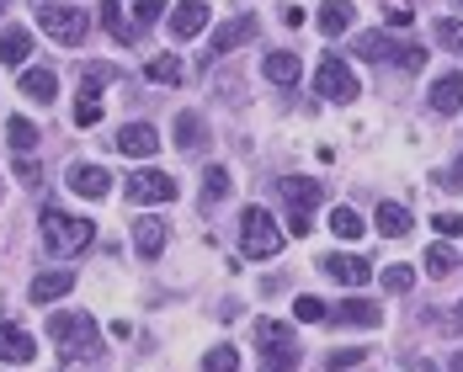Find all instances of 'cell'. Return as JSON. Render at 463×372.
<instances>
[{
	"label": "cell",
	"instance_id": "13",
	"mask_svg": "<svg viewBox=\"0 0 463 372\" xmlns=\"http://www.w3.org/2000/svg\"><path fill=\"white\" fill-rule=\"evenodd\" d=\"M278 191L288 202V213H309L320 202V181H309V176H288V181H278Z\"/></svg>",
	"mask_w": 463,
	"mask_h": 372
},
{
	"label": "cell",
	"instance_id": "22",
	"mask_svg": "<svg viewBox=\"0 0 463 372\" xmlns=\"http://www.w3.org/2000/svg\"><path fill=\"white\" fill-rule=\"evenodd\" d=\"M256 346H261V357H267V351H293V325L261 320V325H256Z\"/></svg>",
	"mask_w": 463,
	"mask_h": 372
},
{
	"label": "cell",
	"instance_id": "24",
	"mask_svg": "<svg viewBox=\"0 0 463 372\" xmlns=\"http://www.w3.org/2000/svg\"><path fill=\"white\" fill-rule=\"evenodd\" d=\"M203 144H208L203 117H197V112H182V117H176V149H186V154H192V149H203Z\"/></svg>",
	"mask_w": 463,
	"mask_h": 372
},
{
	"label": "cell",
	"instance_id": "33",
	"mask_svg": "<svg viewBox=\"0 0 463 372\" xmlns=\"http://www.w3.org/2000/svg\"><path fill=\"white\" fill-rule=\"evenodd\" d=\"M293 320H304V325H320V320H330V309H325L320 298H293Z\"/></svg>",
	"mask_w": 463,
	"mask_h": 372
},
{
	"label": "cell",
	"instance_id": "30",
	"mask_svg": "<svg viewBox=\"0 0 463 372\" xmlns=\"http://www.w3.org/2000/svg\"><path fill=\"white\" fill-rule=\"evenodd\" d=\"M5 139H11V149H16V154H27V149L38 144V128H33L27 117H11V123H5Z\"/></svg>",
	"mask_w": 463,
	"mask_h": 372
},
{
	"label": "cell",
	"instance_id": "39",
	"mask_svg": "<svg viewBox=\"0 0 463 372\" xmlns=\"http://www.w3.org/2000/svg\"><path fill=\"white\" fill-rule=\"evenodd\" d=\"M437 38H442L448 48H458V53H463V27H458V22H437Z\"/></svg>",
	"mask_w": 463,
	"mask_h": 372
},
{
	"label": "cell",
	"instance_id": "1",
	"mask_svg": "<svg viewBox=\"0 0 463 372\" xmlns=\"http://www.w3.org/2000/svg\"><path fill=\"white\" fill-rule=\"evenodd\" d=\"M91 239H96L91 219H75V213H64V208H43V245L53 256H80Z\"/></svg>",
	"mask_w": 463,
	"mask_h": 372
},
{
	"label": "cell",
	"instance_id": "21",
	"mask_svg": "<svg viewBox=\"0 0 463 372\" xmlns=\"http://www.w3.org/2000/svg\"><path fill=\"white\" fill-rule=\"evenodd\" d=\"M267 80H278V86H298V75H304V64H298V53H288V48H278V53H267Z\"/></svg>",
	"mask_w": 463,
	"mask_h": 372
},
{
	"label": "cell",
	"instance_id": "8",
	"mask_svg": "<svg viewBox=\"0 0 463 372\" xmlns=\"http://www.w3.org/2000/svg\"><path fill=\"white\" fill-rule=\"evenodd\" d=\"M128 197H134V202H171V197H176V181H171L165 171H134V176H128Z\"/></svg>",
	"mask_w": 463,
	"mask_h": 372
},
{
	"label": "cell",
	"instance_id": "14",
	"mask_svg": "<svg viewBox=\"0 0 463 372\" xmlns=\"http://www.w3.org/2000/svg\"><path fill=\"white\" fill-rule=\"evenodd\" d=\"M426 101H431V112L453 117V112L463 107V75H458V70H453V75H442V80L431 86V96H426Z\"/></svg>",
	"mask_w": 463,
	"mask_h": 372
},
{
	"label": "cell",
	"instance_id": "6",
	"mask_svg": "<svg viewBox=\"0 0 463 372\" xmlns=\"http://www.w3.org/2000/svg\"><path fill=\"white\" fill-rule=\"evenodd\" d=\"M315 91H320V101H357V75L346 70V59H325L315 75Z\"/></svg>",
	"mask_w": 463,
	"mask_h": 372
},
{
	"label": "cell",
	"instance_id": "10",
	"mask_svg": "<svg viewBox=\"0 0 463 372\" xmlns=\"http://www.w3.org/2000/svg\"><path fill=\"white\" fill-rule=\"evenodd\" d=\"M320 272H325V277H335L341 287H363V282L373 277V266L363 261V256H325Z\"/></svg>",
	"mask_w": 463,
	"mask_h": 372
},
{
	"label": "cell",
	"instance_id": "9",
	"mask_svg": "<svg viewBox=\"0 0 463 372\" xmlns=\"http://www.w3.org/2000/svg\"><path fill=\"white\" fill-rule=\"evenodd\" d=\"M38 357V340L27 335L22 325H11V320H0V362H11V367H22V362H33Z\"/></svg>",
	"mask_w": 463,
	"mask_h": 372
},
{
	"label": "cell",
	"instance_id": "27",
	"mask_svg": "<svg viewBox=\"0 0 463 372\" xmlns=\"http://www.w3.org/2000/svg\"><path fill=\"white\" fill-rule=\"evenodd\" d=\"M96 16H101V27H107L112 38H123V43H134V27L123 22V5H118V0H101V11H96Z\"/></svg>",
	"mask_w": 463,
	"mask_h": 372
},
{
	"label": "cell",
	"instance_id": "7",
	"mask_svg": "<svg viewBox=\"0 0 463 372\" xmlns=\"http://www.w3.org/2000/svg\"><path fill=\"white\" fill-rule=\"evenodd\" d=\"M256 38V16H230L213 38H208V59H224V53H234L240 43H250Z\"/></svg>",
	"mask_w": 463,
	"mask_h": 372
},
{
	"label": "cell",
	"instance_id": "38",
	"mask_svg": "<svg viewBox=\"0 0 463 372\" xmlns=\"http://www.w3.org/2000/svg\"><path fill=\"white\" fill-rule=\"evenodd\" d=\"M431 229L442 234V239H453V234H463V219H453V213H437V219H431Z\"/></svg>",
	"mask_w": 463,
	"mask_h": 372
},
{
	"label": "cell",
	"instance_id": "36",
	"mask_svg": "<svg viewBox=\"0 0 463 372\" xmlns=\"http://www.w3.org/2000/svg\"><path fill=\"white\" fill-rule=\"evenodd\" d=\"M363 357H368L363 346H335V351H330V372H346V367H357Z\"/></svg>",
	"mask_w": 463,
	"mask_h": 372
},
{
	"label": "cell",
	"instance_id": "20",
	"mask_svg": "<svg viewBox=\"0 0 463 372\" xmlns=\"http://www.w3.org/2000/svg\"><path fill=\"white\" fill-rule=\"evenodd\" d=\"M33 59V33L27 27H5L0 33V64H27Z\"/></svg>",
	"mask_w": 463,
	"mask_h": 372
},
{
	"label": "cell",
	"instance_id": "37",
	"mask_svg": "<svg viewBox=\"0 0 463 372\" xmlns=\"http://www.w3.org/2000/svg\"><path fill=\"white\" fill-rule=\"evenodd\" d=\"M160 11H165V0H134V16H139V27H149Z\"/></svg>",
	"mask_w": 463,
	"mask_h": 372
},
{
	"label": "cell",
	"instance_id": "34",
	"mask_svg": "<svg viewBox=\"0 0 463 372\" xmlns=\"http://www.w3.org/2000/svg\"><path fill=\"white\" fill-rule=\"evenodd\" d=\"M149 80H155V86H176V80H182V64L165 53V59H155V64H149Z\"/></svg>",
	"mask_w": 463,
	"mask_h": 372
},
{
	"label": "cell",
	"instance_id": "12",
	"mask_svg": "<svg viewBox=\"0 0 463 372\" xmlns=\"http://www.w3.org/2000/svg\"><path fill=\"white\" fill-rule=\"evenodd\" d=\"M118 154H134V160H144V154H155L160 149V134L149 128V123H128L123 134H118V144H112Z\"/></svg>",
	"mask_w": 463,
	"mask_h": 372
},
{
	"label": "cell",
	"instance_id": "19",
	"mask_svg": "<svg viewBox=\"0 0 463 372\" xmlns=\"http://www.w3.org/2000/svg\"><path fill=\"white\" fill-rule=\"evenodd\" d=\"M352 16H357V5H352V0H325V5H320V33H325V38H341V33L352 27Z\"/></svg>",
	"mask_w": 463,
	"mask_h": 372
},
{
	"label": "cell",
	"instance_id": "11",
	"mask_svg": "<svg viewBox=\"0 0 463 372\" xmlns=\"http://www.w3.org/2000/svg\"><path fill=\"white\" fill-rule=\"evenodd\" d=\"M208 16H213L208 0H182V5L171 11V33H176V38H197V33L208 27Z\"/></svg>",
	"mask_w": 463,
	"mask_h": 372
},
{
	"label": "cell",
	"instance_id": "17",
	"mask_svg": "<svg viewBox=\"0 0 463 372\" xmlns=\"http://www.w3.org/2000/svg\"><path fill=\"white\" fill-rule=\"evenodd\" d=\"M378 309H373L368 298H346V303H335V325H352V330H378Z\"/></svg>",
	"mask_w": 463,
	"mask_h": 372
},
{
	"label": "cell",
	"instance_id": "26",
	"mask_svg": "<svg viewBox=\"0 0 463 372\" xmlns=\"http://www.w3.org/2000/svg\"><path fill=\"white\" fill-rule=\"evenodd\" d=\"M96 123H101V96H96V86H86L75 96V128H96Z\"/></svg>",
	"mask_w": 463,
	"mask_h": 372
},
{
	"label": "cell",
	"instance_id": "29",
	"mask_svg": "<svg viewBox=\"0 0 463 372\" xmlns=\"http://www.w3.org/2000/svg\"><path fill=\"white\" fill-rule=\"evenodd\" d=\"M330 234L335 239H363V219L352 208H330Z\"/></svg>",
	"mask_w": 463,
	"mask_h": 372
},
{
	"label": "cell",
	"instance_id": "25",
	"mask_svg": "<svg viewBox=\"0 0 463 372\" xmlns=\"http://www.w3.org/2000/svg\"><path fill=\"white\" fill-rule=\"evenodd\" d=\"M53 91H59L53 70H22V96H33V101H53Z\"/></svg>",
	"mask_w": 463,
	"mask_h": 372
},
{
	"label": "cell",
	"instance_id": "23",
	"mask_svg": "<svg viewBox=\"0 0 463 372\" xmlns=\"http://www.w3.org/2000/svg\"><path fill=\"white\" fill-rule=\"evenodd\" d=\"M373 224H378V234H383V239H400V234L411 229V213H405L400 202H378V213H373Z\"/></svg>",
	"mask_w": 463,
	"mask_h": 372
},
{
	"label": "cell",
	"instance_id": "16",
	"mask_svg": "<svg viewBox=\"0 0 463 372\" xmlns=\"http://www.w3.org/2000/svg\"><path fill=\"white\" fill-rule=\"evenodd\" d=\"M70 287H75V272H38L33 287H27V298H33V303H53V298H64Z\"/></svg>",
	"mask_w": 463,
	"mask_h": 372
},
{
	"label": "cell",
	"instance_id": "18",
	"mask_svg": "<svg viewBox=\"0 0 463 372\" xmlns=\"http://www.w3.org/2000/svg\"><path fill=\"white\" fill-rule=\"evenodd\" d=\"M134 250H139L144 261H155L165 250V219H139L134 224Z\"/></svg>",
	"mask_w": 463,
	"mask_h": 372
},
{
	"label": "cell",
	"instance_id": "5",
	"mask_svg": "<svg viewBox=\"0 0 463 372\" xmlns=\"http://www.w3.org/2000/svg\"><path fill=\"white\" fill-rule=\"evenodd\" d=\"M357 53L373 59V64H378V59H394L400 70H420V64H426V48L420 43H394L389 33H363V38H357Z\"/></svg>",
	"mask_w": 463,
	"mask_h": 372
},
{
	"label": "cell",
	"instance_id": "15",
	"mask_svg": "<svg viewBox=\"0 0 463 372\" xmlns=\"http://www.w3.org/2000/svg\"><path fill=\"white\" fill-rule=\"evenodd\" d=\"M107 186H112V176L101 165H70V191L75 197H107Z\"/></svg>",
	"mask_w": 463,
	"mask_h": 372
},
{
	"label": "cell",
	"instance_id": "42",
	"mask_svg": "<svg viewBox=\"0 0 463 372\" xmlns=\"http://www.w3.org/2000/svg\"><path fill=\"white\" fill-rule=\"evenodd\" d=\"M453 181H463V160H458V165H453Z\"/></svg>",
	"mask_w": 463,
	"mask_h": 372
},
{
	"label": "cell",
	"instance_id": "3",
	"mask_svg": "<svg viewBox=\"0 0 463 372\" xmlns=\"http://www.w3.org/2000/svg\"><path fill=\"white\" fill-rule=\"evenodd\" d=\"M48 335L59 340L64 357H96V320L91 314H53Z\"/></svg>",
	"mask_w": 463,
	"mask_h": 372
},
{
	"label": "cell",
	"instance_id": "4",
	"mask_svg": "<svg viewBox=\"0 0 463 372\" xmlns=\"http://www.w3.org/2000/svg\"><path fill=\"white\" fill-rule=\"evenodd\" d=\"M38 27H43L53 43H64V48H80L86 43V33H91L86 11H75V5H38Z\"/></svg>",
	"mask_w": 463,
	"mask_h": 372
},
{
	"label": "cell",
	"instance_id": "31",
	"mask_svg": "<svg viewBox=\"0 0 463 372\" xmlns=\"http://www.w3.org/2000/svg\"><path fill=\"white\" fill-rule=\"evenodd\" d=\"M224 197H230V171L213 165V171L203 176V202H224Z\"/></svg>",
	"mask_w": 463,
	"mask_h": 372
},
{
	"label": "cell",
	"instance_id": "32",
	"mask_svg": "<svg viewBox=\"0 0 463 372\" xmlns=\"http://www.w3.org/2000/svg\"><path fill=\"white\" fill-rule=\"evenodd\" d=\"M203 372H240V351H234V346H213V351L203 357Z\"/></svg>",
	"mask_w": 463,
	"mask_h": 372
},
{
	"label": "cell",
	"instance_id": "40",
	"mask_svg": "<svg viewBox=\"0 0 463 372\" xmlns=\"http://www.w3.org/2000/svg\"><path fill=\"white\" fill-rule=\"evenodd\" d=\"M288 229H293V234H309V213H288Z\"/></svg>",
	"mask_w": 463,
	"mask_h": 372
},
{
	"label": "cell",
	"instance_id": "35",
	"mask_svg": "<svg viewBox=\"0 0 463 372\" xmlns=\"http://www.w3.org/2000/svg\"><path fill=\"white\" fill-rule=\"evenodd\" d=\"M378 277H383L389 293H411V287H416V272H411V266H383Z\"/></svg>",
	"mask_w": 463,
	"mask_h": 372
},
{
	"label": "cell",
	"instance_id": "2",
	"mask_svg": "<svg viewBox=\"0 0 463 372\" xmlns=\"http://www.w3.org/2000/svg\"><path fill=\"white\" fill-rule=\"evenodd\" d=\"M282 245H288V234L278 229V219H272L267 208H245V213H240V250H245L250 261L278 256Z\"/></svg>",
	"mask_w": 463,
	"mask_h": 372
},
{
	"label": "cell",
	"instance_id": "41",
	"mask_svg": "<svg viewBox=\"0 0 463 372\" xmlns=\"http://www.w3.org/2000/svg\"><path fill=\"white\" fill-rule=\"evenodd\" d=\"M448 372H463V351H458V357H453V367H448Z\"/></svg>",
	"mask_w": 463,
	"mask_h": 372
},
{
	"label": "cell",
	"instance_id": "43",
	"mask_svg": "<svg viewBox=\"0 0 463 372\" xmlns=\"http://www.w3.org/2000/svg\"><path fill=\"white\" fill-rule=\"evenodd\" d=\"M458 330H463V303H458Z\"/></svg>",
	"mask_w": 463,
	"mask_h": 372
},
{
	"label": "cell",
	"instance_id": "28",
	"mask_svg": "<svg viewBox=\"0 0 463 372\" xmlns=\"http://www.w3.org/2000/svg\"><path fill=\"white\" fill-rule=\"evenodd\" d=\"M426 272H431V277L458 272V250H453V245H431V250H426Z\"/></svg>",
	"mask_w": 463,
	"mask_h": 372
}]
</instances>
